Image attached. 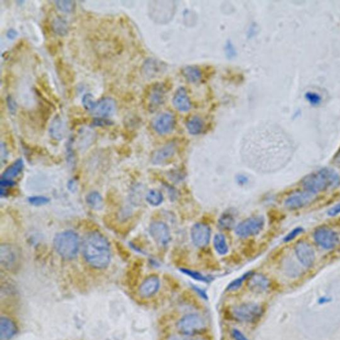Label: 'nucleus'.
Returning a JSON list of instances; mask_svg holds the SVG:
<instances>
[{
	"label": "nucleus",
	"instance_id": "obj_21",
	"mask_svg": "<svg viewBox=\"0 0 340 340\" xmlns=\"http://www.w3.org/2000/svg\"><path fill=\"white\" fill-rule=\"evenodd\" d=\"M175 152H176V147L174 144H168L155 152L152 157V162L156 164H162L172 158Z\"/></svg>",
	"mask_w": 340,
	"mask_h": 340
},
{
	"label": "nucleus",
	"instance_id": "obj_40",
	"mask_svg": "<svg viewBox=\"0 0 340 340\" xmlns=\"http://www.w3.org/2000/svg\"><path fill=\"white\" fill-rule=\"evenodd\" d=\"M232 335L235 340H248L245 335L238 329H233L232 331Z\"/></svg>",
	"mask_w": 340,
	"mask_h": 340
},
{
	"label": "nucleus",
	"instance_id": "obj_8",
	"mask_svg": "<svg viewBox=\"0 0 340 340\" xmlns=\"http://www.w3.org/2000/svg\"><path fill=\"white\" fill-rule=\"evenodd\" d=\"M191 237L193 244L196 247H206L210 241V228L204 223L195 224L191 230Z\"/></svg>",
	"mask_w": 340,
	"mask_h": 340
},
{
	"label": "nucleus",
	"instance_id": "obj_26",
	"mask_svg": "<svg viewBox=\"0 0 340 340\" xmlns=\"http://www.w3.org/2000/svg\"><path fill=\"white\" fill-rule=\"evenodd\" d=\"M213 244H214L215 250L221 255H224L229 251L225 237L222 234H217L215 236Z\"/></svg>",
	"mask_w": 340,
	"mask_h": 340
},
{
	"label": "nucleus",
	"instance_id": "obj_3",
	"mask_svg": "<svg viewBox=\"0 0 340 340\" xmlns=\"http://www.w3.org/2000/svg\"><path fill=\"white\" fill-rule=\"evenodd\" d=\"M54 244L55 249L65 259H72L78 253L79 239L74 231H66L58 234L55 237Z\"/></svg>",
	"mask_w": 340,
	"mask_h": 340
},
{
	"label": "nucleus",
	"instance_id": "obj_14",
	"mask_svg": "<svg viewBox=\"0 0 340 340\" xmlns=\"http://www.w3.org/2000/svg\"><path fill=\"white\" fill-rule=\"evenodd\" d=\"M165 89L162 85L157 84L152 87L148 94L147 101L148 108L154 111L164 103Z\"/></svg>",
	"mask_w": 340,
	"mask_h": 340
},
{
	"label": "nucleus",
	"instance_id": "obj_5",
	"mask_svg": "<svg viewBox=\"0 0 340 340\" xmlns=\"http://www.w3.org/2000/svg\"><path fill=\"white\" fill-rule=\"evenodd\" d=\"M234 318L241 322L254 323L261 316L262 309L255 303H244L232 309Z\"/></svg>",
	"mask_w": 340,
	"mask_h": 340
},
{
	"label": "nucleus",
	"instance_id": "obj_25",
	"mask_svg": "<svg viewBox=\"0 0 340 340\" xmlns=\"http://www.w3.org/2000/svg\"><path fill=\"white\" fill-rule=\"evenodd\" d=\"M182 73L185 79L190 83L199 82L202 77L201 71L195 67H187L184 69Z\"/></svg>",
	"mask_w": 340,
	"mask_h": 340
},
{
	"label": "nucleus",
	"instance_id": "obj_2",
	"mask_svg": "<svg viewBox=\"0 0 340 340\" xmlns=\"http://www.w3.org/2000/svg\"><path fill=\"white\" fill-rule=\"evenodd\" d=\"M302 184L306 191L315 194L339 186L340 176L332 169L324 168L305 177Z\"/></svg>",
	"mask_w": 340,
	"mask_h": 340
},
{
	"label": "nucleus",
	"instance_id": "obj_15",
	"mask_svg": "<svg viewBox=\"0 0 340 340\" xmlns=\"http://www.w3.org/2000/svg\"><path fill=\"white\" fill-rule=\"evenodd\" d=\"M23 161L20 159V160H18L16 162H14L9 168H8L2 178V186L5 187L12 186L14 184L13 179L20 174L22 169H23Z\"/></svg>",
	"mask_w": 340,
	"mask_h": 340
},
{
	"label": "nucleus",
	"instance_id": "obj_4",
	"mask_svg": "<svg viewBox=\"0 0 340 340\" xmlns=\"http://www.w3.org/2000/svg\"><path fill=\"white\" fill-rule=\"evenodd\" d=\"M207 322L204 317L198 313H189L177 323L178 330L184 335H193L204 331Z\"/></svg>",
	"mask_w": 340,
	"mask_h": 340
},
{
	"label": "nucleus",
	"instance_id": "obj_30",
	"mask_svg": "<svg viewBox=\"0 0 340 340\" xmlns=\"http://www.w3.org/2000/svg\"><path fill=\"white\" fill-rule=\"evenodd\" d=\"M235 225V219L229 213H225L220 217L219 221V227L224 230H230Z\"/></svg>",
	"mask_w": 340,
	"mask_h": 340
},
{
	"label": "nucleus",
	"instance_id": "obj_6",
	"mask_svg": "<svg viewBox=\"0 0 340 340\" xmlns=\"http://www.w3.org/2000/svg\"><path fill=\"white\" fill-rule=\"evenodd\" d=\"M264 218L261 216H254L248 218L237 226L235 233L239 237L247 238L259 233L263 229Z\"/></svg>",
	"mask_w": 340,
	"mask_h": 340
},
{
	"label": "nucleus",
	"instance_id": "obj_27",
	"mask_svg": "<svg viewBox=\"0 0 340 340\" xmlns=\"http://www.w3.org/2000/svg\"><path fill=\"white\" fill-rule=\"evenodd\" d=\"M160 67L158 62L154 60H148L146 61L143 65V72L144 75L147 77H152L156 76L160 71Z\"/></svg>",
	"mask_w": 340,
	"mask_h": 340
},
{
	"label": "nucleus",
	"instance_id": "obj_38",
	"mask_svg": "<svg viewBox=\"0 0 340 340\" xmlns=\"http://www.w3.org/2000/svg\"><path fill=\"white\" fill-rule=\"evenodd\" d=\"M168 340H204L201 337H193L192 335H172Z\"/></svg>",
	"mask_w": 340,
	"mask_h": 340
},
{
	"label": "nucleus",
	"instance_id": "obj_19",
	"mask_svg": "<svg viewBox=\"0 0 340 340\" xmlns=\"http://www.w3.org/2000/svg\"><path fill=\"white\" fill-rule=\"evenodd\" d=\"M173 103L174 107L181 112L188 111L191 108V102L184 88H180L175 94Z\"/></svg>",
	"mask_w": 340,
	"mask_h": 340
},
{
	"label": "nucleus",
	"instance_id": "obj_13",
	"mask_svg": "<svg viewBox=\"0 0 340 340\" xmlns=\"http://www.w3.org/2000/svg\"><path fill=\"white\" fill-rule=\"evenodd\" d=\"M174 116L169 113L161 114L156 118L153 123L155 131L162 135L170 133L174 129Z\"/></svg>",
	"mask_w": 340,
	"mask_h": 340
},
{
	"label": "nucleus",
	"instance_id": "obj_23",
	"mask_svg": "<svg viewBox=\"0 0 340 340\" xmlns=\"http://www.w3.org/2000/svg\"><path fill=\"white\" fill-rule=\"evenodd\" d=\"M187 130L193 135H197L202 132L204 128V123L199 117H193L188 119L186 123Z\"/></svg>",
	"mask_w": 340,
	"mask_h": 340
},
{
	"label": "nucleus",
	"instance_id": "obj_7",
	"mask_svg": "<svg viewBox=\"0 0 340 340\" xmlns=\"http://www.w3.org/2000/svg\"><path fill=\"white\" fill-rule=\"evenodd\" d=\"M315 243L323 249H333L339 243V237L333 230L327 227H318L313 233Z\"/></svg>",
	"mask_w": 340,
	"mask_h": 340
},
{
	"label": "nucleus",
	"instance_id": "obj_44",
	"mask_svg": "<svg viewBox=\"0 0 340 340\" xmlns=\"http://www.w3.org/2000/svg\"><path fill=\"white\" fill-rule=\"evenodd\" d=\"M335 162L337 164H338L340 166V151L338 152V154L336 155V156H335Z\"/></svg>",
	"mask_w": 340,
	"mask_h": 340
},
{
	"label": "nucleus",
	"instance_id": "obj_39",
	"mask_svg": "<svg viewBox=\"0 0 340 340\" xmlns=\"http://www.w3.org/2000/svg\"><path fill=\"white\" fill-rule=\"evenodd\" d=\"M7 104L8 107L10 110V113L12 114L15 113L16 110H17V107H16V103L13 98L11 97H8Z\"/></svg>",
	"mask_w": 340,
	"mask_h": 340
},
{
	"label": "nucleus",
	"instance_id": "obj_28",
	"mask_svg": "<svg viewBox=\"0 0 340 340\" xmlns=\"http://www.w3.org/2000/svg\"><path fill=\"white\" fill-rule=\"evenodd\" d=\"M87 201L95 209H101L103 205V198L97 192H92L87 197Z\"/></svg>",
	"mask_w": 340,
	"mask_h": 340
},
{
	"label": "nucleus",
	"instance_id": "obj_43",
	"mask_svg": "<svg viewBox=\"0 0 340 340\" xmlns=\"http://www.w3.org/2000/svg\"><path fill=\"white\" fill-rule=\"evenodd\" d=\"M18 36V33L14 30H10L7 33L8 38L10 40H14Z\"/></svg>",
	"mask_w": 340,
	"mask_h": 340
},
{
	"label": "nucleus",
	"instance_id": "obj_31",
	"mask_svg": "<svg viewBox=\"0 0 340 340\" xmlns=\"http://www.w3.org/2000/svg\"><path fill=\"white\" fill-rule=\"evenodd\" d=\"M56 4L58 9L64 13H72L76 7V4L73 1H57Z\"/></svg>",
	"mask_w": 340,
	"mask_h": 340
},
{
	"label": "nucleus",
	"instance_id": "obj_29",
	"mask_svg": "<svg viewBox=\"0 0 340 340\" xmlns=\"http://www.w3.org/2000/svg\"><path fill=\"white\" fill-rule=\"evenodd\" d=\"M163 195L160 191L158 190H150L146 195V200L150 203V205H154V206H158L162 203Z\"/></svg>",
	"mask_w": 340,
	"mask_h": 340
},
{
	"label": "nucleus",
	"instance_id": "obj_32",
	"mask_svg": "<svg viewBox=\"0 0 340 340\" xmlns=\"http://www.w3.org/2000/svg\"><path fill=\"white\" fill-rule=\"evenodd\" d=\"M82 104L86 111L92 113L94 109H95L96 104H97V101H95L94 99L93 95L87 93L83 96Z\"/></svg>",
	"mask_w": 340,
	"mask_h": 340
},
{
	"label": "nucleus",
	"instance_id": "obj_42",
	"mask_svg": "<svg viewBox=\"0 0 340 340\" xmlns=\"http://www.w3.org/2000/svg\"><path fill=\"white\" fill-rule=\"evenodd\" d=\"M237 182L239 185H244L248 182V178L244 175H239L237 177Z\"/></svg>",
	"mask_w": 340,
	"mask_h": 340
},
{
	"label": "nucleus",
	"instance_id": "obj_34",
	"mask_svg": "<svg viewBox=\"0 0 340 340\" xmlns=\"http://www.w3.org/2000/svg\"><path fill=\"white\" fill-rule=\"evenodd\" d=\"M181 271L186 274V275L190 276L191 278L195 279V280L201 281V282H209V279L206 276H203V274L199 273L197 271H193V270L186 269V268H182Z\"/></svg>",
	"mask_w": 340,
	"mask_h": 340
},
{
	"label": "nucleus",
	"instance_id": "obj_20",
	"mask_svg": "<svg viewBox=\"0 0 340 340\" xmlns=\"http://www.w3.org/2000/svg\"><path fill=\"white\" fill-rule=\"evenodd\" d=\"M17 327L14 321L8 317H2L0 319V339L9 340L16 335Z\"/></svg>",
	"mask_w": 340,
	"mask_h": 340
},
{
	"label": "nucleus",
	"instance_id": "obj_35",
	"mask_svg": "<svg viewBox=\"0 0 340 340\" xmlns=\"http://www.w3.org/2000/svg\"><path fill=\"white\" fill-rule=\"evenodd\" d=\"M305 97H306V99L308 101V103L313 106L319 105L321 102V96L316 93H306V95H305Z\"/></svg>",
	"mask_w": 340,
	"mask_h": 340
},
{
	"label": "nucleus",
	"instance_id": "obj_18",
	"mask_svg": "<svg viewBox=\"0 0 340 340\" xmlns=\"http://www.w3.org/2000/svg\"><path fill=\"white\" fill-rule=\"evenodd\" d=\"M248 286L252 292H263L269 286V281L262 274H252L248 278Z\"/></svg>",
	"mask_w": 340,
	"mask_h": 340
},
{
	"label": "nucleus",
	"instance_id": "obj_33",
	"mask_svg": "<svg viewBox=\"0 0 340 340\" xmlns=\"http://www.w3.org/2000/svg\"><path fill=\"white\" fill-rule=\"evenodd\" d=\"M252 274V272H248L247 273L243 274L241 277L235 279L233 282L230 283L229 286L227 287V290L230 291H233L237 290L241 285L243 284L244 281L247 280V278H249L250 276Z\"/></svg>",
	"mask_w": 340,
	"mask_h": 340
},
{
	"label": "nucleus",
	"instance_id": "obj_9",
	"mask_svg": "<svg viewBox=\"0 0 340 340\" xmlns=\"http://www.w3.org/2000/svg\"><path fill=\"white\" fill-rule=\"evenodd\" d=\"M313 199V193L308 191H300L289 196L285 201L284 205L286 208L291 210H296L308 205Z\"/></svg>",
	"mask_w": 340,
	"mask_h": 340
},
{
	"label": "nucleus",
	"instance_id": "obj_22",
	"mask_svg": "<svg viewBox=\"0 0 340 340\" xmlns=\"http://www.w3.org/2000/svg\"><path fill=\"white\" fill-rule=\"evenodd\" d=\"M18 254L11 246L5 245L1 247V262L6 266L11 265L16 261Z\"/></svg>",
	"mask_w": 340,
	"mask_h": 340
},
{
	"label": "nucleus",
	"instance_id": "obj_17",
	"mask_svg": "<svg viewBox=\"0 0 340 340\" xmlns=\"http://www.w3.org/2000/svg\"><path fill=\"white\" fill-rule=\"evenodd\" d=\"M160 286V279L156 276H151L146 278L140 287L139 292L142 296L148 298L154 296Z\"/></svg>",
	"mask_w": 340,
	"mask_h": 340
},
{
	"label": "nucleus",
	"instance_id": "obj_12",
	"mask_svg": "<svg viewBox=\"0 0 340 340\" xmlns=\"http://www.w3.org/2000/svg\"><path fill=\"white\" fill-rule=\"evenodd\" d=\"M117 104L115 100L110 97L103 98L97 102L92 115L99 118L111 117L115 113Z\"/></svg>",
	"mask_w": 340,
	"mask_h": 340
},
{
	"label": "nucleus",
	"instance_id": "obj_36",
	"mask_svg": "<svg viewBox=\"0 0 340 340\" xmlns=\"http://www.w3.org/2000/svg\"><path fill=\"white\" fill-rule=\"evenodd\" d=\"M303 231H304V229L301 227H297L296 229H293L292 231H291L290 233L284 237V241L286 242V243H288V242L292 241L295 238H296L298 235H300V234L302 233Z\"/></svg>",
	"mask_w": 340,
	"mask_h": 340
},
{
	"label": "nucleus",
	"instance_id": "obj_1",
	"mask_svg": "<svg viewBox=\"0 0 340 340\" xmlns=\"http://www.w3.org/2000/svg\"><path fill=\"white\" fill-rule=\"evenodd\" d=\"M83 252L87 262L94 268H106L111 262L110 244L107 238L99 232H91L85 236Z\"/></svg>",
	"mask_w": 340,
	"mask_h": 340
},
{
	"label": "nucleus",
	"instance_id": "obj_10",
	"mask_svg": "<svg viewBox=\"0 0 340 340\" xmlns=\"http://www.w3.org/2000/svg\"><path fill=\"white\" fill-rule=\"evenodd\" d=\"M295 253L300 263L305 267L309 268L315 261V252L308 243L300 241L295 246Z\"/></svg>",
	"mask_w": 340,
	"mask_h": 340
},
{
	"label": "nucleus",
	"instance_id": "obj_24",
	"mask_svg": "<svg viewBox=\"0 0 340 340\" xmlns=\"http://www.w3.org/2000/svg\"><path fill=\"white\" fill-rule=\"evenodd\" d=\"M52 28L55 34L60 36H66L69 32L68 23L62 17H57L53 20Z\"/></svg>",
	"mask_w": 340,
	"mask_h": 340
},
{
	"label": "nucleus",
	"instance_id": "obj_41",
	"mask_svg": "<svg viewBox=\"0 0 340 340\" xmlns=\"http://www.w3.org/2000/svg\"><path fill=\"white\" fill-rule=\"evenodd\" d=\"M339 213L340 203L339 204H337L335 205V206L331 207V208L328 211V212H327V214H328L329 216L331 217L336 216V215L339 214Z\"/></svg>",
	"mask_w": 340,
	"mask_h": 340
},
{
	"label": "nucleus",
	"instance_id": "obj_11",
	"mask_svg": "<svg viewBox=\"0 0 340 340\" xmlns=\"http://www.w3.org/2000/svg\"><path fill=\"white\" fill-rule=\"evenodd\" d=\"M150 233L154 241L161 245H166L170 241V229L163 222L152 223L150 227Z\"/></svg>",
	"mask_w": 340,
	"mask_h": 340
},
{
	"label": "nucleus",
	"instance_id": "obj_16",
	"mask_svg": "<svg viewBox=\"0 0 340 340\" xmlns=\"http://www.w3.org/2000/svg\"><path fill=\"white\" fill-rule=\"evenodd\" d=\"M49 132H50L51 137L56 140H62L66 136V123L60 115L56 116L53 119L49 128Z\"/></svg>",
	"mask_w": 340,
	"mask_h": 340
},
{
	"label": "nucleus",
	"instance_id": "obj_37",
	"mask_svg": "<svg viewBox=\"0 0 340 340\" xmlns=\"http://www.w3.org/2000/svg\"><path fill=\"white\" fill-rule=\"evenodd\" d=\"M29 201L30 203L34 205H42L49 202V199L47 197L42 196L31 197Z\"/></svg>",
	"mask_w": 340,
	"mask_h": 340
}]
</instances>
